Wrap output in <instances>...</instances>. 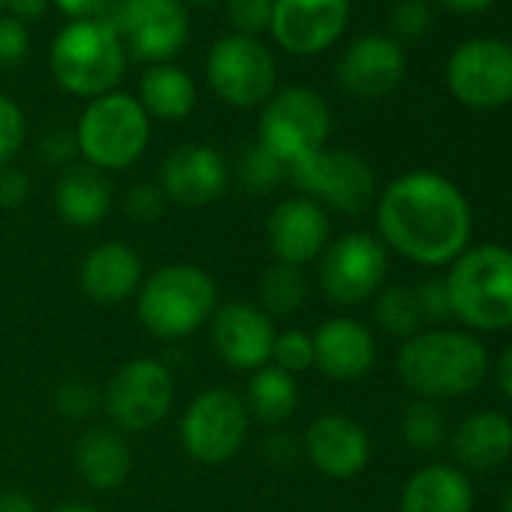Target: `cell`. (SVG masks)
<instances>
[{
	"label": "cell",
	"instance_id": "obj_35",
	"mask_svg": "<svg viewBox=\"0 0 512 512\" xmlns=\"http://www.w3.org/2000/svg\"><path fill=\"white\" fill-rule=\"evenodd\" d=\"M25 112L22 106L0 94V169L10 166V160L19 154V148L25 145Z\"/></svg>",
	"mask_w": 512,
	"mask_h": 512
},
{
	"label": "cell",
	"instance_id": "obj_15",
	"mask_svg": "<svg viewBox=\"0 0 512 512\" xmlns=\"http://www.w3.org/2000/svg\"><path fill=\"white\" fill-rule=\"evenodd\" d=\"M350 22V0H275L272 37L290 55H320L332 49Z\"/></svg>",
	"mask_w": 512,
	"mask_h": 512
},
{
	"label": "cell",
	"instance_id": "obj_9",
	"mask_svg": "<svg viewBox=\"0 0 512 512\" xmlns=\"http://www.w3.org/2000/svg\"><path fill=\"white\" fill-rule=\"evenodd\" d=\"M247 428L250 413L241 395H235L232 389H205L181 416V443L193 461L217 467L238 455Z\"/></svg>",
	"mask_w": 512,
	"mask_h": 512
},
{
	"label": "cell",
	"instance_id": "obj_25",
	"mask_svg": "<svg viewBox=\"0 0 512 512\" xmlns=\"http://www.w3.org/2000/svg\"><path fill=\"white\" fill-rule=\"evenodd\" d=\"M398 512H473V485L458 467L428 464L407 479Z\"/></svg>",
	"mask_w": 512,
	"mask_h": 512
},
{
	"label": "cell",
	"instance_id": "obj_42",
	"mask_svg": "<svg viewBox=\"0 0 512 512\" xmlns=\"http://www.w3.org/2000/svg\"><path fill=\"white\" fill-rule=\"evenodd\" d=\"M76 151H79L76 133H70V130H52L40 142V157L46 163H70Z\"/></svg>",
	"mask_w": 512,
	"mask_h": 512
},
{
	"label": "cell",
	"instance_id": "obj_22",
	"mask_svg": "<svg viewBox=\"0 0 512 512\" xmlns=\"http://www.w3.org/2000/svg\"><path fill=\"white\" fill-rule=\"evenodd\" d=\"M79 284L91 302L118 305L139 293L142 287V260L124 241L97 244L79 269Z\"/></svg>",
	"mask_w": 512,
	"mask_h": 512
},
{
	"label": "cell",
	"instance_id": "obj_7",
	"mask_svg": "<svg viewBox=\"0 0 512 512\" xmlns=\"http://www.w3.org/2000/svg\"><path fill=\"white\" fill-rule=\"evenodd\" d=\"M329 130H332L329 103L317 91L296 85L272 94V100L263 109L256 142L269 154H275L290 175V166L326 148Z\"/></svg>",
	"mask_w": 512,
	"mask_h": 512
},
{
	"label": "cell",
	"instance_id": "obj_39",
	"mask_svg": "<svg viewBox=\"0 0 512 512\" xmlns=\"http://www.w3.org/2000/svg\"><path fill=\"white\" fill-rule=\"evenodd\" d=\"M166 193L160 190V184H136L127 193V214L136 223H157L166 211Z\"/></svg>",
	"mask_w": 512,
	"mask_h": 512
},
{
	"label": "cell",
	"instance_id": "obj_6",
	"mask_svg": "<svg viewBox=\"0 0 512 512\" xmlns=\"http://www.w3.org/2000/svg\"><path fill=\"white\" fill-rule=\"evenodd\" d=\"M151 139V118L130 94L112 91L88 103L76 127V145L88 166L115 172L133 166Z\"/></svg>",
	"mask_w": 512,
	"mask_h": 512
},
{
	"label": "cell",
	"instance_id": "obj_46",
	"mask_svg": "<svg viewBox=\"0 0 512 512\" xmlns=\"http://www.w3.org/2000/svg\"><path fill=\"white\" fill-rule=\"evenodd\" d=\"M440 4L452 13H461V16H476V13H485L488 7H494L497 0H440Z\"/></svg>",
	"mask_w": 512,
	"mask_h": 512
},
{
	"label": "cell",
	"instance_id": "obj_3",
	"mask_svg": "<svg viewBox=\"0 0 512 512\" xmlns=\"http://www.w3.org/2000/svg\"><path fill=\"white\" fill-rule=\"evenodd\" d=\"M449 266L443 281L452 317L473 332L512 329V250L503 244H476Z\"/></svg>",
	"mask_w": 512,
	"mask_h": 512
},
{
	"label": "cell",
	"instance_id": "obj_14",
	"mask_svg": "<svg viewBox=\"0 0 512 512\" xmlns=\"http://www.w3.org/2000/svg\"><path fill=\"white\" fill-rule=\"evenodd\" d=\"M386 244L368 232H347L320 256V287L335 305H359L386 281Z\"/></svg>",
	"mask_w": 512,
	"mask_h": 512
},
{
	"label": "cell",
	"instance_id": "obj_48",
	"mask_svg": "<svg viewBox=\"0 0 512 512\" xmlns=\"http://www.w3.org/2000/svg\"><path fill=\"white\" fill-rule=\"evenodd\" d=\"M49 512H100V509H97V506H91V503H82V500H67V503L52 506Z\"/></svg>",
	"mask_w": 512,
	"mask_h": 512
},
{
	"label": "cell",
	"instance_id": "obj_51",
	"mask_svg": "<svg viewBox=\"0 0 512 512\" xmlns=\"http://www.w3.org/2000/svg\"><path fill=\"white\" fill-rule=\"evenodd\" d=\"M7 7V0H0V10H4Z\"/></svg>",
	"mask_w": 512,
	"mask_h": 512
},
{
	"label": "cell",
	"instance_id": "obj_11",
	"mask_svg": "<svg viewBox=\"0 0 512 512\" xmlns=\"http://www.w3.org/2000/svg\"><path fill=\"white\" fill-rule=\"evenodd\" d=\"M446 88L467 109H500L512 100V46L494 37L461 43L446 61Z\"/></svg>",
	"mask_w": 512,
	"mask_h": 512
},
{
	"label": "cell",
	"instance_id": "obj_16",
	"mask_svg": "<svg viewBox=\"0 0 512 512\" xmlns=\"http://www.w3.org/2000/svg\"><path fill=\"white\" fill-rule=\"evenodd\" d=\"M275 323L253 302H226L211 314V347L235 371H256L272 362Z\"/></svg>",
	"mask_w": 512,
	"mask_h": 512
},
{
	"label": "cell",
	"instance_id": "obj_21",
	"mask_svg": "<svg viewBox=\"0 0 512 512\" xmlns=\"http://www.w3.org/2000/svg\"><path fill=\"white\" fill-rule=\"evenodd\" d=\"M311 338H314V365L332 380H359L377 362L374 335L359 320L332 317Z\"/></svg>",
	"mask_w": 512,
	"mask_h": 512
},
{
	"label": "cell",
	"instance_id": "obj_19",
	"mask_svg": "<svg viewBox=\"0 0 512 512\" xmlns=\"http://www.w3.org/2000/svg\"><path fill=\"white\" fill-rule=\"evenodd\" d=\"M226 184V160L208 145H178L160 166V190L169 202L184 208H202L220 199Z\"/></svg>",
	"mask_w": 512,
	"mask_h": 512
},
{
	"label": "cell",
	"instance_id": "obj_36",
	"mask_svg": "<svg viewBox=\"0 0 512 512\" xmlns=\"http://www.w3.org/2000/svg\"><path fill=\"white\" fill-rule=\"evenodd\" d=\"M272 7H275V0H226V16H229L235 34L256 37V34L269 31Z\"/></svg>",
	"mask_w": 512,
	"mask_h": 512
},
{
	"label": "cell",
	"instance_id": "obj_49",
	"mask_svg": "<svg viewBox=\"0 0 512 512\" xmlns=\"http://www.w3.org/2000/svg\"><path fill=\"white\" fill-rule=\"evenodd\" d=\"M503 512H512V488H509V494H506V503H503Z\"/></svg>",
	"mask_w": 512,
	"mask_h": 512
},
{
	"label": "cell",
	"instance_id": "obj_23",
	"mask_svg": "<svg viewBox=\"0 0 512 512\" xmlns=\"http://www.w3.org/2000/svg\"><path fill=\"white\" fill-rule=\"evenodd\" d=\"M76 470L94 491H115L127 482L133 452L124 434L112 425H91L76 440Z\"/></svg>",
	"mask_w": 512,
	"mask_h": 512
},
{
	"label": "cell",
	"instance_id": "obj_24",
	"mask_svg": "<svg viewBox=\"0 0 512 512\" xmlns=\"http://www.w3.org/2000/svg\"><path fill=\"white\" fill-rule=\"evenodd\" d=\"M452 452L467 470H497L512 458V422L497 410L470 413L452 434Z\"/></svg>",
	"mask_w": 512,
	"mask_h": 512
},
{
	"label": "cell",
	"instance_id": "obj_33",
	"mask_svg": "<svg viewBox=\"0 0 512 512\" xmlns=\"http://www.w3.org/2000/svg\"><path fill=\"white\" fill-rule=\"evenodd\" d=\"M272 365H278L281 371L293 377L314 368V338L302 329L278 332L275 347H272Z\"/></svg>",
	"mask_w": 512,
	"mask_h": 512
},
{
	"label": "cell",
	"instance_id": "obj_12",
	"mask_svg": "<svg viewBox=\"0 0 512 512\" xmlns=\"http://www.w3.org/2000/svg\"><path fill=\"white\" fill-rule=\"evenodd\" d=\"M103 19L139 61L151 64L172 61L184 49L190 31L181 0H118Z\"/></svg>",
	"mask_w": 512,
	"mask_h": 512
},
{
	"label": "cell",
	"instance_id": "obj_26",
	"mask_svg": "<svg viewBox=\"0 0 512 512\" xmlns=\"http://www.w3.org/2000/svg\"><path fill=\"white\" fill-rule=\"evenodd\" d=\"M55 208L64 223L91 229L112 211V184L94 166H70L55 184Z\"/></svg>",
	"mask_w": 512,
	"mask_h": 512
},
{
	"label": "cell",
	"instance_id": "obj_34",
	"mask_svg": "<svg viewBox=\"0 0 512 512\" xmlns=\"http://www.w3.org/2000/svg\"><path fill=\"white\" fill-rule=\"evenodd\" d=\"M55 404H58V410H61L67 419H88V416H94V410L103 404V395H100V389H97L91 380L76 377V380H67V383L58 389Z\"/></svg>",
	"mask_w": 512,
	"mask_h": 512
},
{
	"label": "cell",
	"instance_id": "obj_50",
	"mask_svg": "<svg viewBox=\"0 0 512 512\" xmlns=\"http://www.w3.org/2000/svg\"><path fill=\"white\" fill-rule=\"evenodd\" d=\"M193 4H214V0H193Z\"/></svg>",
	"mask_w": 512,
	"mask_h": 512
},
{
	"label": "cell",
	"instance_id": "obj_13",
	"mask_svg": "<svg viewBox=\"0 0 512 512\" xmlns=\"http://www.w3.org/2000/svg\"><path fill=\"white\" fill-rule=\"evenodd\" d=\"M175 401L172 371L157 359H133L109 380L103 407L115 428L148 431L166 419Z\"/></svg>",
	"mask_w": 512,
	"mask_h": 512
},
{
	"label": "cell",
	"instance_id": "obj_30",
	"mask_svg": "<svg viewBox=\"0 0 512 512\" xmlns=\"http://www.w3.org/2000/svg\"><path fill=\"white\" fill-rule=\"evenodd\" d=\"M374 317L383 332L404 338V341L419 335V326H422V311L410 287H386L374 305Z\"/></svg>",
	"mask_w": 512,
	"mask_h": 512
},
{
	"label": "cell",
	"instance_id": "obj_5",
	"mask_svg": "<svg viewBox=\"0 0 512 512\" xmlns=\"http://www.w3.org/2000/svg\"><path fill=\"white\" fill-rule=\"evenodd\" d=\"M49 67L67 94L97 100L124 79V43L106 19L70 22L52 43Z\"/></svg>",
	"mask_w": 512,
	"mask_h": 512
},
{
	"label": "cell",
	"instance_id": "obj_31",
	"mask_svg": "<svg viewBox=\"0 0 512 512\" xmlns=\"http://www.w3.org/2000/svg\"><path fill=\"white\" fill-rule=\"evenodd\" d=\"M404 440L410 449L416 452H434L443 446L446 437V422L443 413L437 410V404L431 401H416L404 410V422H401Z\"/></svg>",
	"mask_w": 512,
	"mask_h": 512
},
{
	"label": "cell",
	"instance_id": "obj_43",
	"mask_svg": "<svg viewBox=\"0 0 512 512\" xmlns=\"http://www.w3.org/2000/svg\"><path fill=\"white\" fill-rule=\"evenodd\" d=\"M52 4L70 19V22H82V19H103L109 10V0H52Z\"/></svg>",
	"mask_w": 512,
	"mask_h": 512
},
{
	"label": "cell",
	"instance_id": "obj_27",
	"mask_svg": "<svg viewBox=\"0 0 512 512\" xmlns=\"http://www.w3.org/2000/svg\"><path fill=\"white\" fill-rule=\"evenodd\" d=\"M148 118L160 121H181L196 106V85L193 79L175 64H154L139 79V97Z\"/></svg>",
	"mask_w": 512,
	"mask_h": 512
},
{
	"label": "cell",
	"instance_id": "obj_40",
	"mask_svg": "<svg viewBox=\"0 0 512 512\" xmlns=\"http://www.w3.org/2000/svg\"><path fill=\"white\" fill-rule=\"evenodd\" d=\"M413 293H416L422 320H428V323H443V320L452 317L449 290H446V281H443V278H431V281L419 284Z\"/></svg>",
	"mask_w": 512,
	"mask_h": 512
},
{
	"label": "cell",
	"instance_id": "obj_28",
	"mask_svg": "<svg viewBox=\"0 0 512 512\" xmlns=\"http://www.w3.org/2000/svg\"><path fill=\"white\" fill-rule=\"evenodd\" d=\"M247 413L263 422V425H281L287 422L296 407H299V386L296 377L281 371L278 365H263L256 368L250 383H247V398H244Z\"/></svg>",
	"mask_w": 512,
	"mask_h": 512
},
{
	"label": "cell",
	"instance_id": "obj_8",
	"mask_svg": "<svg viewBox=\"0 0 512 512\" xmlns=\"http://www.w3.org/2000/svg\"><path fill=\"white\" fill-rule=\"evenodd\" d=\"M205 76L223 103L250 109L272 100L278 85V64L256 37L229 34L211 46Z\"/></svg>",
	"mask_w": 512,
	"mask_h": 512
},
{
	"label": "cell",
	"instance_id": "obj_29",
	"mask_svg": "<svg viewBox=\"0 0 512 512\" xmlns=\"http://www.w3.org/2000/svg\"><path fill=\"white\" fill-rule=\"evenodd\" d=\"M308 299V281L302 269L275 263L260 278V308L269 317H290L296 314Z\"/></svg>",
	"mask_w": 512,
	"mask_h": 512
},
{
	"label": "cell",
	"instance_id": "obj_20",
	"mask_svg": "<svg viewBox=\"0 0 512 512\" xmlns=\"http://www.w3.org/2000/svg\"><path fill=\"white\" fill-rule=\"evenodd\" d=\"M305 455L323 476L353 479L365 470V464L371 458V440L359 422H353L341 413H326L308 425Z\"/></svg>",
	"mask_w": 512,
	"mask_h": 512
},
{
	"label": "cell",
	"instance_id": "obj_4",
	"mask_svg": "<svg viewBox=\"0 0 512 512\" xmlns=\"http://www.w3.org/2000/svg\"><path fill=\"white\" fill-rule=\"evenodd\" d=\"M217 311L214 281L190 263H172L151 272L136 293L139 323L163 341L187 338Z\"/></svg>",
	"mask_w": 512,
	"mask_h": 512
},
{
	"label": "cell",
	"instance_id": "obj_32",
	"mask_svg": "<svg viewBox=\"0 0 512 512\" xmlns=\"http://www.w3.org/2000/svg\"><path fill=\"white\" fill-rule=\"evenodd\" d=\"M284 178H287V166L275 154H269L260 142H253V145H247L241 151L238 181H241L244 190H250V193H269Z\"/></svg>",
	"mask_w": 512,
	"mask_h": 512
},
{
	"label": "cell",
	"instance_id": "obj_47",
	"mask_svg": "<svg viewBox=\"0 0 512 512\" xmlns=\"http://www.w3.org/2000/svg\"><path fill=\"white\" fill-rule=\"evenodd\" d=\"M497 386L500 392L512 401V344L503 350L500 362H497Z\"/></svg>",
	"mask_w": 512,
	"mask_h": 512
},
{
	"label": "cell",
	"instance_id": "obj_2",
	"mask_svg": "<svg viewBox=\"0 0 512 512\" xmlns=\"http://www.w3.org/2000/svg\"><path fill=\"white\" fill-rule=\"evenodd\" d=\"M395 371L422 401L461 398L485 380L488 350L467 332H419L401 344Z\"/></svg>",
	"mask_w": 512,
	"mask_h": 512
},
{
	"label": "cell",
	"instance_id": "obj_1",
	"mask_svg": "<svg viewBox=\"0 0 512 512\" xmlns=\"http://www.w3.org/2000/svg\"><path fill=\"white\" fill-rule=\"evenodd\" d=\"M380 241L419 266H449L467 250L473 214L464 193L440 172L398 175L377 202Z\"/></svg>",
	"mask_w": 512,
	"mask_h": 512
},
{
	"label": "cell",
	"instance_id": "obj_41",
	"mask_svg": "<svg viewBox=\"0 0 512 512\" xmlns=\"http://www.w3.org/2000/svg\"><path fill=\"white\" fill-rule=\"evenodd\" d=\"M28 193H31V181L22 169H13V166L0 169V205L19 208V205H25Z\"/></svg>",
	"mask_w": 512,
	"mask_h": 512
},
{
	"label": "cell",
	"instance_id": "obj_44",
	"mask_svg": "<svg viewBox=\"0 0 512 512\" xmlns=\"http://www.w3.org/2000/svg\"><path fill=\"white\" fill-rule=\"evenodd\" d=\"M49 4H52V0H7V10L22 25H31V22H40L46 16Z\"/></svg>",
	"mask_w": 512,
	"mask_h": 512
},
{
	"label": "cell",
	"instance_id": "obj_45",
	"mask_svg": "<svg viewBox=\"0 0 512 512\" xmlns=\"http://www.w3.org/2000/svg\"><path fill=\"white\" fill-rule=\"evenodd\" d=\"M0 512H40L34 497L22 491H0Z\"/></svg>",
	"mask_w": 512,
	"mask_h": 512
},
{
	"label": "cell",
	"instance_id": "obj_37",
	"mask_svg": "<svg viewBox=\"0 0 512 512\" xmlns=\"http://www.w3.org/2000/svg\"><path fill=\"white\" fill-rule=\"evenodd\" d=\"M431 28V7L425 0H398L389 13L392 40H419Z\"/></svg>",
	"mask_w": 512,
	"mask_h": 512
},
{
	"label": "cell",
	"instance_id": "obj_10",
	"mask_svg": "<svg viewBox=\"0 0 512 512\" xmlns=\"http://www.w3.org/2000/svg\"><path fill=\"white\" fill-rule=\"evenodd\" d=\"M287 178H293V184L317 205H329L344 214L365 211L377 193L371 163L347 148H323L290 166Z\"/></svg>",
	"mask_w": 512,
	"mask_h": 512
},
{
	"label": "cell",
	"instance_id": "obj_18",
	"mask_svg": "<svg viewBox=\"0 0 512 512\" xmlns=\"http://www.w3.org/2000/svg\"><path fill=\"white\" fill-rule=\"evenodd\" d=\"M404 73H407L404 46L386 34L356 37L338 61L341 88L362 100H380L392 94L404 82Z\"/></svg>",
	"mask_w": 512,
	"mask_h": 512
},
{
	"label": "cell",
	"instance_id": "obj_17",
	"mask_svg": "<svg viewBox=\"0 0 512 512\" xmlns=\"http://www.w3.org/2000/svg\"><path fill=\"white\" fill-rule=\"evenodd\" d=\"M332 223L323 205L308 196H290L278 202L266 223V244L284 266H308L329 247Z\"/></svg>",
	"mask_w": 512,
	"mask_h": 512
},
{
	"label": "cell",
	"instance_id": "obj_38",
	"mask_svg": "<svg viewBox=\"0 0 512 512\" xmlns=\"http://www.w3.org/2000/svg\"><path fill=\"white\" fill-rule=\"evenodd\" d=\"M31 52L28 25L13 16H0V67H16Z\"/></svg>",
	"mask_w": 512,
	"mask_h": 512
}]
</instances>
